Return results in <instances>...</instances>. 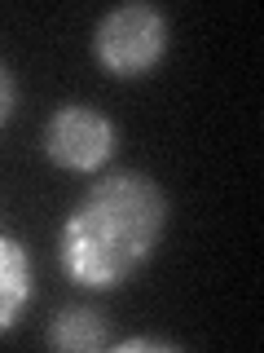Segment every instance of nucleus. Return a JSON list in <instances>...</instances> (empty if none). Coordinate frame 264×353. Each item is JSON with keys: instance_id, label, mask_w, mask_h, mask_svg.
I'll use <instances>...</instances> for the list:
<instances>
[{"instance_id": "f257e3e1", "label": "nucleus", "mask_w": 264, "mask_h": 353, "mask_svg": "<svg viewBox=\"0 0 264 353\" xmlns=\"http://www.w3.org/2000/svg\"><path fill=\"white\" fill-rule=\"evenodd\" d=\"M168 194L146 172H110L93 181L58 234V265L75 287L110 292L128 283L163 243Z\"/></svg>"}, {"instance_id": "f03ea898", "label": "nucleus", "mask_w": 264, "mask_h": 353, "mask_svg": "<svg viewBox=\"0 0 264 353\" xmlns=\"http://www.w3.org/2000/svg\"><path fill=\"white\" fill-rule=\"evenodd\" d=\"M93 53L119 80L146 75L168 53V14L154 5H119L97 22Z\"/></svg>"}, {"instance_id": "7ed1b4c3", "label": "nucleus", "mask_w": 264, "mask_h": 353, "mask_svg": "<svg viewBox=\"0 0 264 353\" xmlns=\"http://www.w3.org/2000/svg\"><path fill=\"white\" fill-rule=\"evenodd\" d=\"M115 124L97 106L66 102L44 124V154L66 172H97L115 154Z\"/></svg>"}, {"instance_id": "20e7f679", "label": "nucleus", "mask_w": 264, "mask_h": 353, "mask_svg": "<svg viewBox=\"0 0 264 353\" xmlns=\"http://www.w3.org/2000/svg\"><path fill=\"white\" fill-rule=\"evenodd\" d=\"M27 305H31V256L14 234H5L0 239V331H14Z\"/></svg>"}, {"instance_id": "39448f33", "label": "nucleus", "mask_w": 264, "mask_h": 353, "mask_svg": "<svg viewBox=\"0 0 264 353\" xmlns=\"http://www.w3.org/2000/svg\"><path fill=\"white\" fill-rule=\"evenodd\" d=\"M49 345L66 353H88L106 345V318L97 309H62L49 327Z\"/></svg>"}, {"instance_id": "423d86ee", "label": "nucleus", "mask_w": 264, "mask_h": 353, "mask_svg": "<svg viewBox=\"0 0 264 353\" xmlns=\"http://www.w3.org/2000/svg\"><path fill=\"white\" fill-rule=\"evenodd\" d=\"M124 349H176L168 340H124Z\"/></svg>"}, {"instance_id": "0eeeda50", "label": "nucleus", "mask_w": 264, "mask_h": 353, "mask_svg": "<svg viewBox=\"0 0 264 353\" xmlns=\"http://www.w3.org/2000/svg\"><path fill=\"white\" fill-rule=\"evenodd\" d=\"M9 115H14V80L5 75V119H9Z\"/></svg>"}]
</instances>
